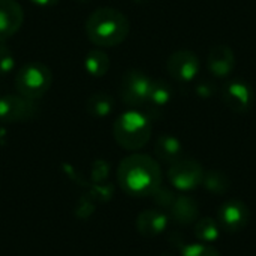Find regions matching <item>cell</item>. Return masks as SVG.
Masks as SVG:
<instances>
[{
  "label": "cell",
  "instance_id": "11",
  "mask_svg": "<svg viewBox=\"0 0 256 256\" xmlns=\"http://www.w3.org/2000/svg\"><path fill=\"white\" fill-rule=\"evenodd\" d=\"M24 12L16 0H0V42L10 39L22 26Z\"/></svg>",
  "mask_w": 256,
  "mask_h": 256
},
{
  "label": "cell",
  "instance_id": "4",
  "mask_svg": "<svg viewBox=\"0 0 256 256\" xmlns=\"http://www.w3.org/2000/svg\"><path fill=\"white\" fill-rule=\"evenodd\" d=\"M51 69L42 62H27L15 74V88L18 94L36 100L51 87Z\"/></svg>",
  "mask_w": 256,
  "mask_h": 256
},
{
  "label": "cell",
  "instance_id": "19",
  "mask_svg": "<svg viewBox=\"0 0 256 256\" xmlns=\"http://www.w3.org/2000/svg\"><path fill=\"white\" fill-rule=\"evenodd\" d=\"M171 96H172V88L166 81L153 80L147 104H150L154 108H164L171 100Z\"/></svg>",
  "mask_w": 256,
  "mask_h": 256
},
{
  "label": "cell",
  "instance_id": "14",
  "mask_svg": "<svg viewBox=\"0 0 256 256\" xmlns=\"http://www.w3.org/2000/svg\"><path fill=\"white\" fill-rule=\"evenodd\" d=\"M172 219L180 225H190L198 220L200 204L192 196H177L170 208Z\"/></svg>",
  "mask_w": 256,
  "mask_h": 256
},
{
  "label": "cell",
  "instance_id": "22",
  "mask_svg": "<svg viewBox=\"0 0 256 256\" xmlns=\"http://www.w3.org/2000/svg\"><path fill=\"white\" fill-rule=\"evenodd\" d=\"M182 256H220V254L212 246L194 243V244H188L182 249Z\"/></svg>",
  "mask_w": 256,
  "mask_h": 256
},
{
  "label": "cell",
  "instance_id": "25",
  "mask_svg": "<svg viewBox=\"0 0 256 256\" xmlns=\"http://www.w3.org/2000/svg\"><path fill=\"white\" fill-rule=\"evenodd\" d=\"M33 4H38V6H42V8H48V6H54L57 4L60 0H30Z\"/></svg>",
  "mask_w": 256,
  "mask_h": 256
},
{
  "label": "cell",
  "instance_id": "1",
  "mask_svg": "<svg viewBox=\"0 0 256 256\" xmlns=\"http://www.w3.org/2000/svg\"><path fill=\"white\" fill-rule=\"evenodd\" d=\"M120 188L132 196H148L162 184L159 164L147 154H130L124 158L117 170Z\"/></svg>",
  "mask_w": 256,
  "mask_h": 256
},
{
  "label": "cell",
  "instance_id": "10",
  "mask_svg": "<svg viewBox=\"0 0 256 256\" xmlns=\"http://www.w3.org/2000/svg\"><path fill=\"white\" fill-rule=\"evenodd\" d=\"M249 222V208L240 200H230L219 208V225L231 234L240 232Z\"/></svg>",
  "mask_w": 256,
  "mask_h": 256
},
{
  "label": "cell",
  "instance_id": "7",
  "mask_svg": "<svg viewBox=\"0 0 256 256\" xmlns=\"http://www.w3.org/2000/svg\"><path fill=\"white\" fill-rule=\"evenodd\" d=\"M204 168L194 159H178L171 164L168 170V178L171 184L178 190H194L202 184Z\"/></svg>",
  "mask_w": 256,
  "mask_h": 256
},
{
  "label": "cell",
  "instance_id": "2",
  "mask_svg": "<svg viewBox=\"0 0 256 256\" xmlns=\"http://www.w3.org/2000/svg\"><path fill=\"white\" fill-rule=\"evenodd\" d=\"M84 32L93 45L111 48L126 40L130 32V24L122 10L116 8H99L86 20Z\"/></svg>",
  "mask_w": 256,
  "mask_h": 256
},
{
  "label": "cell",
  "instance_id": "20",
  "mask_svg": "<svg viewBox=\"0 0 256 256\" xmlns=\"http://www.w3.org/2000/svg\"><path fill=\"white\" fill-rule=\"evenodd\" d=\"M220 225L210 218H204L195 222V236L202 242H214L219 237Z\"/></svg>",
  "mask_w": 256,
  "mask_h": 256
},
{
  "label": "cell",
  "instance_id": "26",
  "mask_svg": "<svg viewBox=\"0 0 256 256\" xmlns=\"http://www.w3.org/2000/svg\"><path fill=\"white\" fill-rule=\"evenodd\" d=\"M75 2H78V3H88L90 0H75Z\"/></svg>",
  "mask_w": 256,
  "mask_h": 256
},
{
  "label": "cell",
  "instance_id": "15",
  "mask_svg": "<svg viewBox=\"0 0 256 256\" xmlns=\"http://www.w3.org/2000/svg\"><path fill=\"white\" fill-rule=\"evenodd\" d=\"M154 153L159 160L174 164L176 160H178L182 158L183 147H182V142L176 136L162 135L158 138V141L154 144Z\"/></svg>",
  "mask_w": 256,
  "mask_h": 256
},
{
  "label": "cell",
  "instance_id": "17",
  "mask_svg": "<svg viewBox=\"0 0 256 256\" xmlns=\"http://www.w3.org/2000/svg\"><path fill=\"white\" fill-rule=\"evenodd\" d=\"M110 66H111L110 56L100 48H93L92 51L87 52L84 58V68L87 74L96 78L104 76L110 70Z\"/></svg>",
  "mask_w": 256,
  "mask_h": 256
},
{
  "label": "cell",
  "instance_id": "3",
  "mask_svg": "<svg viewBox=\"0 0 256 256\" xmlns=\"http://www.w3.org/2000/svg\"><path fill=\"white\" fill-rule=\"evenodd\" d=\"M116 142L129 152L142 148L152 138V123L148 117L136 110L120 114L112 126Z\"/></svg>",
  "mask_w": 256,
  "mask_h": 256
},
{
  "label": "cell",
  "instance_id": "16",
  "mask_svg": "<svg viewBox=\"0 0 256 256\" xmlns=\"http://www.w3.org/2000/svg\"><path fill=\"white\" fill-rule=\"evenodd\" d=\"M114 110V99L111 94L98 92L87 98L86 100V111L96 118H104L110 116Z\"/></svg>",
  "mask_w": 256,
  "mask_h": 256
},
{
  "label": "cell",
  "instance_id": "13",
  "mask_svg": "<svg viewBox=\"0 0 256 256\" xmlns=\"http://www.w3.org/2000/svg\"><path fill=\"white\" fill-rule=\"evenodd\" d=\"M168 225V218L160 210H144L136 218V230L144 237H156L165 231Z\"/></svg>",
  "mask_w": 256,
  "mask_h": 256
},
{
  "label": "cell",
  "instance_id": "24",
  "mask_svg": "<svg viewBox=\"0 0 256 256\" xmlns=\"http://www.w3.org/2000/svg\"><path fill=\"white\" fill-rule=\"evenodd\" d=\"M196 93L202 98H208L213 94V87L208 86V82H201L198 87H196Z\"/></svg>",
  "mask_w": 256,
  "mask_h": 256
},
{
  "label": "cell",
  "instance_id": "5",
  "mask_svg": "<svg viewBox=\"0 0 256 256\" xmlns=\"http://www.w3.org/2000/svg\"><path fill=\"white\" fill-rule=\"evenodd\" d=\"M152 78L140 69H128L118 82L120 99L132 108L142 106L148 100Z\"/></svg>",
  "mask_w": 256,
  "mask_h": 256
},
{
  "label": "cell",
  "instance_id": "23",
  "mask_svg": "<svg viewBox=\"0 0 256 256\" xmlns=\"http://www.w3.org/2000/svg\"><path fill=\"white\" fill-rule=\"evenodd\" d=\"M176 198H177V195H176L171 189H166V188H162V186H159V188L156 189V192L153 194L154 202H156L159 207L168 208V210H170L171 206L174 204Z\"/></svg>",
  "mask_w": 256,
  "mask_h": 256
},
{
  "label": "cell",
  "instance_id": "21",
  "mask_svg": "<svg viewBox=\"0 0 256 256\" xmlns=\"http://www.w3.org/2000/svg\"><path fill=\"white\" fill-rule=\"evenodd\" d=\"M15 68V57L12 50L4 44L0 42V75H8Z\"/></svg>",
  "mask_w": 256,
  "mask_h": 256
},
{
  "label": "cell",
  "instance_id": "6",
  "mask_svg": "<svg viewBox=\"0 0 256 256\" xmlns=\"http://www.w3.org/2000/svg\"><path fill=\"white\" fill-rule=\"evenodd\" d=\"M39 110L34 100L21 94H3L0 98V122L2 123H24L38 116Z\"/></svg>",
  "mask_w": 256,
  "mask_h": 256
},
{
  "label": "cell",
  "instance_id": "18",
  "mask_svg": "<svg viewBox=\"0 0 256 256\" xmlns=\"http://www.w3.org/2000/svg\"><path fill=\"white\" fill-rule=\"evenodd\" d=\"M202 186L207 192H212L214 195H225L231 188V180L224 171L210 170L204 171Z\"/></svg>",
  "mask_w": 256,
  "mask_h": 256
},
{
  "label": "cell",
  "instance_id": "8",
  "mask_svg": "<svg viewBox=\"0 0 256 256\" xmlns=\"http://www.w3.org/2000/svg\"><path fill=\"white\" fill-rule=\"evenodd\" d=\"M168 74L178 82H190L200 72V58L190 50H177L166 60Z\"/></svg>",
  "mask_w": 256,
  "mask_h": 256
},
{
  "label": "cell",
  "instance_id": "27",
  "mask_svg": "<svg viewBox=\"0 0 256 256\" xmlns=\"http://www.w3.org/2000/svg\"><path fill=\"white\" fill-rule=\"evenodd\" d=\"M162 256H171V255H166V254H165V255H162Z\"/></svg>",
  "mask_w": 256,
  "mask_h": 256
},
{
  "label": "cell",
  "instance_id": "12",
  "mask_svg": "<svg viewBox=\"0 0 256 256\" xmlns=\"http://www.w3.org/2000/svg\"><path fill=\"white\" fill-rule=\"evenodd\" d=\"M207 66L214 76H228L236 68V54L228 45H216L208 52Z\"/></svg>",
  "mask_w": 256,
  "mask_h": 256
},
{
  "label": "cell",
  "instance_id": "9",
  "mask_svg": "<svg viewBox=\"0 0 256 256\" xmlns=\"http://www.w3.org/2000/svg\"><path fill=\"white\" fill-rule=\"evenodd\" d=\"M222 100L234 112L243 114L248 112L254 105V90L248 82L234 80L225 84L222 90Z\"/></svg>",
  "mask_w": 256,
  "mask_h": 256
}]
</instances>
